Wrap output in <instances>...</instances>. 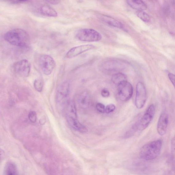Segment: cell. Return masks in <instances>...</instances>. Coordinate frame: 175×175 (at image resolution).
Segmentation results:
<instances>
[{"label": "cell", "mask_w": 175, "mask_h": 175, "mask_svg": "<svg viewBox=\"0 0 175 175\" xmlns=\"http://www.w3.org/2000/svg\"><path fill=\"white\" fill-rule=\"evenodd\" d=\"M13 67L14 72L21 77L26 78L30 74V64L27 60L17 61L14 64Z\"/></svg>", "instance_id": "cell-10"}, {"label": "cell", "mask_w": 175, "mask_h": 175, "mask_svg": "<svg viewBox=\"0 0 175 175\" xmlns=\"http://www.w3.org/2000/svg\"><path fill=\"white\" fill-rule=\"evenodd\" d=\"M171 151L172 157L175 162V137L172 138L171 141Z\"/></svg>", "instance_id": "cell-21"}, {"label": "cell", "mask_w": 175, "mask_h": 175, "mask_svg": "<svg viewBox=\"0 0 175 175\" xmlns=\"http://www.w3.org/2000/svg\"><path fill=\"white\" fill-rule=\"evenodd\" d=\"M96 107L98 112L102 113H105V107L103 104L98 103L97 104Z\"/></svg>", "instance_id": "cell-24"}, {"label": "cell", "mask_w": 175, "mask_h": 175, "mask_svg": "<svg viewBox=\"0 0 175 175\" xmlns=\"http://www.w3.org/2000/svg\"><path fill=\"white\" fill-rule=\"evenodd\" d=\"M78 102L82 108L86 109L89 106L91 103L90 94L88 91H84L80 95Z\"/></svg>", "instance_id": "cell-13"}, {"label": "cell", "mask_w": 175, "mask_h": 175, "mask_svg": "<svg viewBox=\"0 0 175 175\" xmlns=\"http://www.w3.org/2000/svg\"><path fill=\"white\" fill-rule=\"evenodd\" d=\"M76 36L79 41L86 42H95L100 41L102 36L96 30L92 29H84L79 30Z\"/></svg>", "instance_id": "cell-5"}, {"label": "cell", "mask_w": 175, "mask_h": 175, "mask_svg": "<svg viewBox=\"0 0 175 175\" xmlns=\"http://www.w3.org/2000/svg\"><path fill=\"white\" fill-rule=\"evenodd\" d=\"M98 17L102 22L109 26L119 28H122L123 27L121 22L111 17L102 14L100 15Z\"/></svg>", "instance_id": "cell-14"}, {"label": "cell", "mask_w": 175, "mask_h": 175, "mask_svg": "<svg viewBox=\"0 0 175 175\" xmlns=\"http://www.w3.org/2000/svg\"><path fill=\"white\" fill-rule=\"evenodd\" d=\"M162 145V142L161 140L152 141L146 144L140 150V157L146 161L155 159L161 152Z\"/></svg>", "instance_id": "cell-2"}, {"label": "cell", "mask_w": 175, "mask_h": 175, "mask_svg": "<svg viewBox=\"0 0 175 175\" xmlns=\"http://www.w3.org/2000/svg\"><path fill=\"white\" fill-rule=\"evenodd\" d=\"M30 121L33 123H34L37 121V114L36 113L33 111L30 112L28 115Z\"/></svg>", "instance_id": "cell-23"}, {"label": "cell", "mask_w": 175, "mask_h": 175, "mask_svg": "<svg viewBox=\"0 0 175 175\" xmlns=\"http://www.w3.org/2000/svg\"><path fill=\"white\" fill-rule=\"evenodd\" d=\"M41 14L46 16L56 17L58 16L56 10L47 4L42 5L40 8Z\"/></svg>", "instance_id": "cell-15"}, {"label": "cell", "mask_w": 175, "mask_h": 175, "mask_svg": "<svg viewBox=\"0 0 175 175\" xmlns=\"http://www.w3.org/2000/svg\"><path fill=\"white\" fill-rule=\"evenodd\" d=\"M101 94L104 97H108L109 96V92L106 89H104L101 91Z\"/></svg>", "instance_id": "cell-26"}, {"label": "cell", "mask_w": 175, "mask_h": 175, "mask_svg": "<svg viewBox=\"0 0 175 175\" xmlns=\"http://www.w3.org/2000/svg\"><path fill=\"white\" fill-rule=\"evenodd\" d=\"M137 14L138 17L144 21V22H149L150 21V18L149 15L143 11H138Z\"/></svg>", "instance_id": "cell-19"}, {"label": "cell", "mask_w": 175, "mask_h": 175, "mask_svg": "<svg viewBox=\"0 0 175 175\" xmlns=\"http://www.w3.org/2000/svg\"><path fill=\"white\" fill-rule=\"evenodd\" d=\"M70 94V86L68 82H64L58 87L57 92L56 101L57 105L63 109L67 104Z\"/></svg>", "instance_id": "cell-4"}, {"label": "cell", "mask_w": 175, "mask_h": 175, "mask_svg": "<svg viewBox=\"0 0 175 175\" xmlns=\"http://www.w3.org/2000/svg\"><path fill=\"white\" fill-rule=\"evenodd\" d=\"M94 47L93 45H82L73 47L67 52L66 57L69 59L74 57L84 52L91 50Z\"/></svg>", "instance_id": "cell-11"}, {"label": "cell", "mask_w": 175, "mask_h": 175, "mask_svg": "<svg viewBox=\"0 0 175 175\" xmlns=\"http://www.w3.org/2000/svg\"><path fill=\"white\" fill-rule=\"evenodd\" d=\"M46 2L49 3L53 5L59 4L60 2L59 1H47Z\"/></svg>", "instance_id": "cell-28"}, {"label": "cell", "mask_w": 175, "mask_h": 175, "mask_svg": "<svg viewBox=\"0 0 175 175\" xmlns=\"http://www.w3.org/2000/svg\"><path fill=\"white\" fill-rule=\"evenodd\" d=\"M38 64L42 72L46 75L51 74L56 66L53 58L47 54H42L39 56Z\"/></svg>", "instance_id": "cell-6"}, {"label": "cell", "mask_w": 175, "mask_h": 175, "mask_svg": "<svg viewBox=\"0 0 175 175\" xmlns=\"http://www.w3.org/2000/svg\"><path fill=\"white\" fill-rule=\"evenodd\" d=\"M11 3L14 4H20L26 3L28 2L29 1H9Z\"/></svg>", "instance_id": "cell-27"}, {"label": "cell", "mask_w": 175, "mask_h": 175, "mask_svg": "<svg viewBox=\"0 0 175 175\" xmlns=\"http://www.w3.org/2000/svg\"><path fill=\"white\" fill-rule=\"evenodd\" d=\"M4 175H19L16 165L13 162L9 161L6 164Z\"/></svg>", "instance_id": "cell-17"}, {"label": "cell", "mask_w": 175, "mask_h": 175, "mask_svg": "<svg viewBox=\"0 0 175 175\" xmlns=\"http://www.w3.org/2000/svg\"><path fill=\"white\" fill-rule=\"evenodd\" d=\"M112 81L113 83L118 85L122 82L127 81L126 76L121 73H116L113 75Z\"/></svg>", "instance_id": "cell-18"}, {"label": "cell", "mask_w": 175, "mask_h": 175, "mask_svg": "<svg viewBox=\"0 0 175 175\" xmlns=\"http://www.w3.org/2000/svg\"><path fill=\"white\" fill-rule=\"evenodd\" d=\"M66 117L69 124L74 129L82 133H87L88 131L87 128L78 121L75 104L73 101L67 106Z\"/></svg>", "instance_id": "cell-3"}, {"label": "cell", "mask_w": 175, "mask_h": 175, "mask_svg": "<svg viewBox=\"0 0 175 175\" xmlns=\"http://www.w3.org/2000/svg\"><path fill=\"white\" fill-rule=\"evenodd\" d=\"M128 4L132 8L138 11H143L146 10L147 5L143 1L136 0H129Z\"/></svg>", "instance_id": "cell-16"}, {"label": "cell", "mask_w": 175, "mask_h": 175, "mask_svg": "<svg viewBox=\"0 0 175 175\" xmlns=\"http://www.w3.org/2000/svg\"><path fill=\"white\" fill-rule=\"evenodd\" d=\"M118 95L119 99L122 102L130 100L133 94V86L127 81L118 85Z\"/></svg>", "instance_id": "cell-7"}, {"label": "cell", "mask_w": 175, "mask_h": 175, "mask_svg": "<svg viewBox=\"0 0 175 175\" xmlns=\"http://www.w3.org/2000/svg\"><path fill=\"white\" fill-rule=\"evenodd\" d=\"M155 113V107L151 104L147 108L142 118L137 124L138 129L144 130L149 126L154 117Z\"/></svg>", "instance_id": "cell-8"}, {"label": "cell", "mask_w": 175, "mask_h": 175, "mask_svg": "<svg viewBox=\"0 0 175 175\" xmlns=\"http://www.w3.org/2000/svg\"><path fill=\"white\" fill-rule=\"evenodd\" d=\"M6 41L12 45L25 47L29 44L30 38L25 30L20 29L11 30L5 33L4 36Z\"/></svg>", "instance_id": "cell-1"}, {"label": "cell", "mask_w": 175, "mask_h": 175, "mask_svg": "<svg viewBox=\"0 0 175 175\" xmlns=\"http://www.w3.org/2000/svg\"><path fill=\"white\" fill-rule=\"evenodd\" d=\"M169 123V116L167 113H161L158 119L157 130L158 134L163 136L166 133Z\"/></svg>", "instance_id": "cell-12"}, {"label": "cell", "mask_w": 175, "mask_h": 175, "mask_svg": "<svg viewBox=\"0 0 175 175\" xmlns=\"http://www.w3.org/2000/svg\"><path fill=\"white\" fill-rule=\"evenodd\" d=\"M147 100V93L145 86L142 82H139L136 86L135 105L138 109L143 108Z\"/></svg>", "instance_id": "cell-9"}, {"label": "cell", "mask_w": 175, "mask_h": 175, "mask_svg": "<svg viewBox=\"0 0 175 175\" xmlns=\"http://www.w3.org/2000/svg\"><path fill=\"white\" fill-rule=\"evenodd\" d=\"M168 76L169 79L175 89V75L173 73H169Z\"/></svg>", "instance_id": "cell-25"}, {"label": "cell", "mask_w": 175, "mask_h": 175, "mask_svg": "<svg viewBox=\"0 0 175 175\" xmlns=\"http://www.w3.org/2000/svg\"><path fill=\"white\" fill-rule=\"evenodd\" d=\"M43 82L42 80L39 78L35 80L34 82V87L35 89L38 92H41L42 89Z\"/></svg>", "instance_id": "cell-20"}, {"label": "cell", "mask_w": 175, "mask_h": 175, "mask_svg": "<svg viewBox=\"0 0 175 175\" xmlns=\"http://www.w3.org/2000/svg\"><path fill=\"white\" fill-rule=\"evenodd\" d=\"M116 106L113 104H110L105 107V113L107 114L112 113L114 111Z\"/></svg>", "instance_id": "cell-22"}]
</instances>
